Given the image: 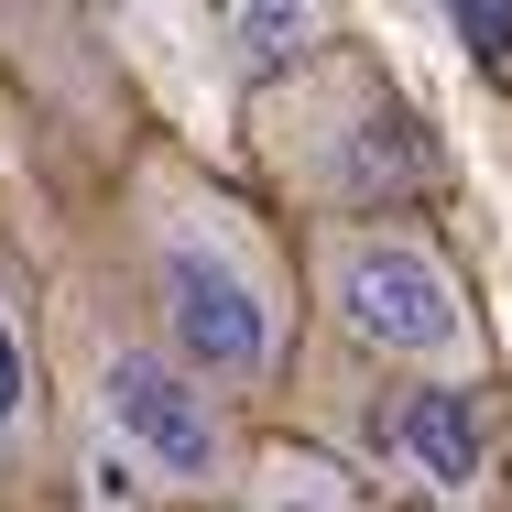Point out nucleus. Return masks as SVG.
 Masks as SVG:
<instances>
[{"label": "nucleus", "mask_w": 512, "mask_h": 512, "mask_svg": "<svg viewBox=\"0 0 512 512\" xmlns=\"http://www.w3.org/2000/svg\"><path fill=\"white\" fill-rule=\"evenodd\" d=\"M295 33H316L306 11H240V44L251 55H295Z\"/></svg>", "instance_id": "obj_5"}, {"label": "nucleus", "mask_w": 512, "mask_h": 512, "mask_svg": "<svg viewBox=\"0 0 512 512\" xmlns=\"http://www.w3.org/2000/svg\"><path fill=\"white\" fill-rule=\"evenodd\" d=\"M22 414V338H11V316H0V425Z\"/></svg>", "instance_id": "obj_7"}, {"label": "nucleus", "mask_w": 512, "mask_h": 512, "mask_svg": "<svg viewBox=\"0 0 512 512\" xmlns=\"http://www.w3.org/2000/svg\"><path fill=\"white\" fill-rule=\"evenodd\" d=\"M295 512H327V502H295Z\"/></svg>", "instance_id": "obj_8"}, {"label": "nucleus", "mask_w": 512, "mask_h": 512, "mask_svg": "<svg viewBox=\"0 0 512 512\" xmlns=\"http://www.w3.org/2000/svg\"><path fill=\"white\" fill-rule=\"evenodd\" d=\"M338 316H349L371 349H393V360H425V349L458 338V295H447V273H436L414 240H360V251L338 262Z\"/></svg>", "instance_id": "obj_1"}, {"label": "nucleus", "mask_w": 512, "mask_h": 512, "mask_svg": "<svg viewBox=\"0 0 512 512\" xmlns=\"http://www.w3.org/2000/svg\"><path fill=\"white\" fill-rule=\"evenodd\" d=\"M109 414H120V436H131L164 480H207V469H218V425H207V404L164 360H120V371H109Z\"/></svg>", "instance_id": "obj_3"}, {"label": "nucleus", "mask_w": 512, "mask_h": 512, "mask_svg": "<svg viewBox=\"0 0 512 512\" xmlns=\"http://www.w3.org/2000/svg\"><path fill=\"white\" fill-rule=\"evenodd\" d=\"M458 33H469L480 55H512V11H502V0H469V11H458Z\"/></svg>", "instance_id": "obj_6"}, {"label": "nucleus", "mask_w": 512, "mask_h": 512, "mask_svg": "<svg viewBox=\"0 0 512 512\" xmlns=\"http://www.w3.org/2000/svg\"><path fill=\"white\" fill-rule=\"evenodd\" d=\"M382 436H393V458L425 469L436 491H469L480 480V393H447V382H414L382 404Z\"/></svg>", "instance_id": "obj_4"}, {"label": "nucleus", "mask_w": 512, "mask_h": 512, "mask_svg": "<svg viewBox=\"0 0 512 512\" xmlns=\"http://www.w3.org/2000/svg\"><path fill=\"white\" fill-rule=\"evenodd\" d=\"M164 306H175L186 360H197V371H218V382H240V371H262V360H273L262 295H251L229 262H207V251H164Z\"/></svg>", "instance_id": "obj_2"}]
</instances>
